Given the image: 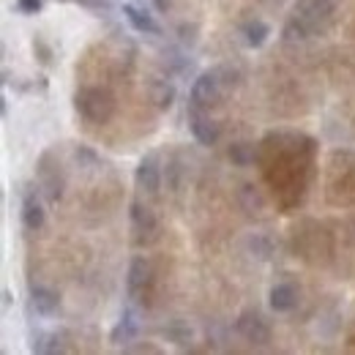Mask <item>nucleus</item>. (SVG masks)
<instances>
[{
  "mask_svg": "<svg viewBox=\"0 0 355 355\" xmlns=\"http://www.w3.org/2000/svg\"><path fill=\"white\" fill-rule=\"evenodd\" d=\"M227 156H230L232 164H238V167H249V164L254 162V145H252V142H235V145H230Z\"/></svg>",
  "mask_w": 355,
  "mask_h": 355,
  "instance_id": "f3484780",
  "label": "nucleus"
},
{
  "mask_svg": "<svg viewBox=\"0 0 355 355\" xmlns=\"http://www.w3.org/2000/svg\"><path fill=\"white\" fill-rule=\"evenodd\" d=\"M36 175H39V183H42V189L46 191V197H49L52 202H58V200L63 197V186H66V180H63L60 164L55 162L52 150H44V153L39 156Z\"/></svg>",
  "mask_w": 355,
  "mask_h": 355,
  "instance_id": "20e7f679",
  "label": "nucleus"
},
{
  "mask_svg": "<svg viewBox=\"0 0 355 355\" xmlns=\"http://www.w3.org/2000/svg\"><path fill=\"white\" fill-rule=\"evenodd\" d=\"M129 219H132L134 241L137 243H142V241L150 243L159 235V219H156V214L148 205H142L139 200H134L132 205H129Z\"/></svg>",
  "mask_w": 355,
  "mask_h": 355,
  "instance_id": "423d86ee",
  "label": "nucleus"
},
{
  "mask_svg": "<svg viewBox=\"0 0 355 355\" xmlns=\"http://www.w3.org/2000/svg\"><path fill=\"white\" fill-rule=\"evenodd\" d=\"M268 304L273 311H293L298 306V287L293 282H276L268 293Z\"/></svg>",
  "mask_w": 355,
  "mask_h": 355,
  "instance_id": "9d476101",
  "label": "nucleus"
},
{
  "mask_svg": "<svg viewBox=\"0 0 355 355\" xmlns=\"http://www.w3.org/2000/svg\"><path fill=\"white\" fill-rule=\"evenodd\" d=\"M295 14L314 31H322L334 17V0H295Z\"/></svg>",
  "mask_w": 355,
  "mask_h": 355,
  "instance_id": "1a4fd4ad",
  "label": "nucleus"
},
{
  "mask_svg": "<svg viewBox=\"0 0 355 355\" xmlns=\"http://www.w3.org/2000/svg\"><path fill=\"white\" fill-rule=\"evenodd\" d=\"M123 17L129 19V25H132L137 33H162L159 25H156V19H153L150 14H145L142 8L132 6V3L123 6Z\"/></svg>",
  "mask_w": 355,
  "mask_h": 355,
  "instance_id": "4468645a",
  "label": "nucleus"
},
{
  "mask_svg": "<svg viewBox=\"0 0 355 355\" xmlns=\"http://www.w3.org/2000/svg\"><path fill=\"white\" fill-rule=\"evenodd\" d=\"M156 8H159V11H167V8H170V0H156Z\"/></svg>",
  "mask_w": 355,
  "mask_h": 355,
  "instance_id": "a878e982",
  "label": "nucleus"
},
{
  "mask_svg": "<svg viewBox=\"0 0 355 355\" xmlns=\"http://www.w3.org/2000/svg\"><path fill=\"white\" fill-rule=\"evenodd\" d=\"M33 49H39V60H42L44 66L49 63V60H52V49H49V46H46L42 39H36V42H33Z\"/></svg>",
  "mask_w": 355,
  "mask_h": 355,
  "instance_id": "393cba45",
  "label": "nucleus"
},
{
  "mask_svg": "<svg viewBox=\"0 0 355 355\" xmlns=\"http://www.w3.org/2000/svg\"><path fill=\"white\" fill-rule=\"evenodd\" d=\"M162 334H164L167 342H173V345H178V347H186V345H191V339H194L191 325L183 322V320H170V322L162 328Z\"/></svg>",
  "mask_w": 355,
  "mask_h": 355,
  "instance_id": "2eb2a0df",
  "label": "nucleus"
},
{
  "mask_svg": "<svg viewBox=\"0 0 355 355\" xmlns=\"http://www.w3.org/2000/svg\"><path fill=\"white\" fill-rule=\"evenodd\" d=\"M162 164H159V153H145L142 159H139V164H137V170H134V183H137V189L139 191H145V194H159V189H162Z\"/></svg>",
  "mask_w": 355,
  "mask_h": 355,
  "instance_id": "39448f33",
  "label": "nucleus"
},
{
  "mask_svg": "<svg viewBox=\"0 0 355 355\" xmlns=\"http://www.w3.org/2000/svg\"><path fill=\"white\" fill-rule=\"evenodd\" d=\"M19 216H22V227H25V230H31V232H36V230H42V227H44L46 214H44L42 200H39V194H33V191H28V194H25Z\"/></svg>",
  "mask_w": 355,
  "mask_h": 355,
  "instance_id": "9b49d317",
  "label": "nucleus"
},
{
  "mask_svg": "<svg viewBox=\"0 0 355 355\" xmlns=\"http://www.w3.org/2000/svg\"><path fill=\"white\" fill-rule=\"evenodd\" d=\"M241 200H243V205H246V211H260L263 208V197L254 191V186H243L241 189Z\"/></svg>",
  "mask_w": 355,
  "mask_h": 355,
  "instance_id": "4be33fe9",
  "label": "nucleus"
},
{
  "mask_svg": "<svg viewBox=\"0 0 355 355\" xmlns=\"http://www.w3.org/2000/svg\"><path fill=\"white\" fill-rule=\"evenodd\" d=\"M74 159H77V164L83 167V170H98L101 167V159H98V153L88 148V145H80L77 150H74Z\"/></svg>",
  "mask_w": 355,
  "mask_h": 355,
  "instance_id": "aec40b11",
  "label": "nucleus"
},
{
  "mask_svg": "<svg viewBox=\"0 0 355 355\" xmlns=\"http://www.w3.org/2000/svg\"><path fill=\"white\" fill-rule=\"evenodd\" d=\"M150 98H153V104H156L159 110H170L173 101H175V88H173L170 83H153Z\"/></svg>",
  "mask_w": 355,
  "mask_h": 355,
  "instance_id": "a211bd4d",
  "label": "nucleus"
},
{
  "mask_svg": "<svg viewBox=\"0 0 355 355\" xmlns=\"http://www.w3.org/2000/svg\"><path fill=\"white\" fill-rule=\"evenodd\" d=\"M31 347H33L36 353H60V350H63L58 334H44V331H39V334L33 336V345H31Z\"/></svg>",
  "mask_w": 355,
  "mask_h": 355,
  "instance_id": "6ab92c4d",
  "label": "nucleus"
},
{
  "mask_svg": "<svg viewBox=\"0 0 355 355\" xmlns=\"http://www.w3.org/2000/svg\"><path fill=\"white\" fill-rule=\"evenodd\" d=\"M153 287V266L145 257H134L126 273V293L134 304H145Z\"/></svg>",
  "mask_w": 355,
  "mask_h": 355,
  "instance_id": "f03ea898",
  "label": "nucleus"
},
{
  "mask_svg": "<svg viewBox=\"0 0 355 355\" xmlns=\"http://www.w3.org/2000/svg\"><path fill=\"white\" fill-rule=\"evenodd\" d=\"M74 107L88 123H107L115 112V98L104 88H80L74 96Z\"/></svg>",
  "mask_w": 355,
  "mask_h": 355,
  "instance_id": "f257e3e1",
  "label": "nucleus"
},
{
  "mask_svg": "<svg viewBox=\"0 0 355 355\" xmlns=\"http://www.w3.org/2000/svg\"><path fill=\"white\" fill-rule=\"evenodd\" d=\"M249 249H252L260 260H268V257L273 254V243H270V238H268V235H254V238L249 241Z\"/></svg>",
  "mask_w": 355,
  "mask_h": 355,
  "instance_id": "412c9836",
  "label": "nucleus"
},
{
  "mask_svg": "<svg viewBox=\"0 0 355 355\" xmlns=\"http://www.w3.org/2000/svg\"><path fill=\"white\" fill-rule=\"evenodd\" d=\"M137 334H139V320H137V314H134L132 309H123L121 320L115 322V328H112V334H110V342L126 345V342H134V339H137Z\"/></svg>",
  "mask_w": 355,
  "mask_h": 355,
  "instance_id": "f8f14e48",
  "label": "nucleus"
},
{
  "mask_svg": "<svg viewBox=\"0 0 355 355\" xmlns=\"http://www.w3.org/2000/svg\"><path fill=\"white\" fill-rule=\"evenodd\" d=\"M186 118H189V132H191V137H194L200 145H208V148H211V145L219 142V137H222L219 123L211 121L200 107H189Z\"/></svg>",
  "mask_w": 355,
  "mask_h": 355,
  "instance_id": "6e6552de",
  "label": "nucleus"
},
{
  "mask_svg": "<svg viewBox=\"0 0 355 355\" xmlns=\"http://www.w3.org/2000/svg\"><path fill=\"white\" fill-rule=\"evenodd\" d=\"M222 96V80L216 71H202L197 74V80L191 83L189 90V104L191 107H200V110H208L211 104H216Z\"/></svg>",
  "mask_w": 355,
  "mask_h": 355,
  "instance_id": "7ed1b4c3",
  "label": "nucleus"
},
{
  "mask_svg": "<svg viewBox=\"0 0 355 355\" xmlns=\"http://www.w3.org/2000/svg\"><path fill=\"white\" fill-rule=\"evenodd\" d=\"M235 328H238V334H241L246 342H252V345H266V342H270V325H268V320L260 311L246 309L235 320Z\"/></svg>",
  "mask_w": 355,
  "mask_h": 355,
  "instance_id": "0eeeda50",
  "label": "nucleus"
},
{
  "mask_svg": "<svg viewBox=\"0 0 355 355\" xmlns=\"http://www.w3.org/2000/svg\"><path fill=\"white\" fill-rule=\"evenodd\" d=\"M268 36H270V28H268L263 19H249L243 25V42H246V46H252V49H260L268 42Z\"/></svg>",
  "mask_w": 355,
  "mask_h": 355,
  "instance_id": "dca6fc26",
  "label": "nucleus"
},
{
  "mask_svg": "<svg viewBox=\"0 0 355 355\" xmlns=\"http://www.w3.org/2000/svg\"><path fill=\"white\" fill-rule=\"evenodd\" d=\"M178 33H180V42H183V44H194V42H197V36H194L197 28H194V25H191V28H189V25H180Z\"/></svg>",
  "mask_w": 355,
  "mask_h": 355,
  "instance_id": "b1692460",
  "label": "nucleus"
},
{
  "mask_svg": "<svg viewBox=\"0 0 355 355\" xmlns=\"http://www.w3.org/2000/svg\"><path fill=\"white\" fill-rule=\"evenodd\" d=\"M31 306H33L36 314H42V317H52L55 311L60 309V298H58V293H52L46 287H36L31 293Z\"/></svg>",
  "mask_w": 355,
  "mask_h": 355,
  "instance_id": "ddd939ff",
  "label": "nucleus"
},
{
  "mask_svg": "<svg viewBox=\"0 0 355 355\" xmlns=\"http://www.w3.org/2000/svg\"><path fill=\"white\" fill-rule=\"evenodd\" d=\"M17 11L19 14H36V11H42V0H17Z\"/></svg>",
  "mask_w": 355,
  "mask_h": 355,
  "instance_id": "5701e85b",
  "label": "nucleus"
}]
</instances>
